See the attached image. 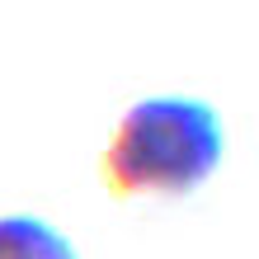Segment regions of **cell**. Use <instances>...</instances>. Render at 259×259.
<instances>
[{
    "mask_svg": "<svg viewBox=\"0 0 259 259\" xmlns=\"http://www.w3.org/2000/svg\"><path fill=\"white\" fill-rule=\"evenodd\" d=\"M222 165V118L203 99H142L104 151L113 193H189Z\"/></svg>",
    "mask_w": 259,
    "mask_h": 259,
    "instance_id": "cell-1",
    "label": "cell"
},
{
    "mask_svg": "<svg viewBox=\"0 0 259 259\" xmlns=\"http://www.w3.org/2000/svg\"><path fill=\"white\" fill-rule=\"evenodd\" d=\"M0 259H75V245L38 217H0Z\"/></svg>",
    "mask_w": 259,
    "mask_h": 259,
    "instance_id": "cell-2",
    "label": "cell"
}]
</instances>
